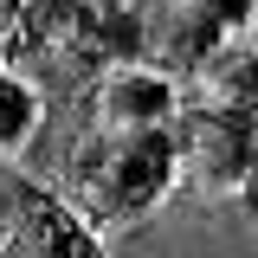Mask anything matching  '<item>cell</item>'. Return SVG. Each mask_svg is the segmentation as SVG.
<instances>
[{
	"label": "cell",
	"instance_id": "6da1fadb",
	"mask_svg": "<svg viewBox=\"0 0 258 258\" xmlns=\"http://www.w3.org/2000/svg\"><path fill=\"white\" fill-rule=\"evenodd\" d=\"M58 187L71 194L103 232L136 226V220H149L161 200L181 187V181H174V136H168V129H129V136L91 129V136L64 155Z\"/></svg>",
	"mask_w": 258,
	"mask_h": 258
},
{
	"label": "cell",
	"instance_id": "7a4b0ae2",
	"mask_svg": "<svg viewBox=\"0 0 258 258\" xmlns=\"http://www.w3.org/2000/svg\"><path fill=\"white\" fill-rule=\"evenodd\" d=\"M45 52L71 78L91 84L110 64L149 58V13L136 0H58L52 26H45Z\"/></svg>",
	"mask_w": 258,
	"mask_h": 258
},
{
	"label": "cell",
	"instance_id": "3957f363",
	"mask_svg": "<svg viewBox=\"0 0 258 258\" xmlns=\"http://www.w3.org/2000/svg\"><path fill=\"white\" fill-rule=\"evenodd\" d=\"M174 136V181L194 200H226V194L245 187L258 155V129L239 123V116H220V110H200V103H181V116L168 123Z\"/></svg>",
	"mask_w": 258,
	"mask_h": 258
},
{
	"label": "cell",
	"instance_id": "277c9868",
	"mask_svg": "<svg viewBox=\"0 0 258 258\" xmlns=\"http://www.w3.org/2000/svg\"><path fill=\"white\" fill-rule=\"evenodd\" d=\"M0 245H7L13 258H97L110 239H103V226H97L64 187L7 181V200H0Z\"/></svg>",
	"mask_w": 258,
	"mask_h": 258
},
{
	"label": "cell",
	"instance_id": "5b68a950",
	"mask_svg": "<svg viewBox=\"0 0 258 258\" xmlns=\"http://www.w3.org/2000/svg\"><path fill=\"white\" fill-rule=\"evenodd\" d=\"M181 78L155 58H129L110 64L103 78H91L84 91V129H103V136H129V129H168L181 116Z\"/></svg>",
	"mask_w": 258,
	"mask_h": 258
},
{
	"label": "cell",
	"instance_id": "8992f818",
	"mask_svg": "<svg viewBox=\"0 0 258 258\" xmlns=\"http://www.w3.org/2000/svg\"><path fill=\"white\" fill-rule=\"evenodd\" d=\"M181 91L200 110H220V116H239L258 129V39H226L213 58H200L181 78Z\"/></svg>",
	"mask_w": 258,
	"mask_h": 258
},
{
	"label": "cell",
	"instance_id": "52a82bcc",
	"mask_svg": "<svg viewBox=\"0 0 258 258\" xmlns=\"http://www.w3.org/2000/svg\"><path fill=\"white\" fill-rule=\"evenodd\" d=\"M232 32H220L194 0H161L155 13H149V58L168 64L174 78H187L200 58H213Z\"/></svg>",
	"mask_w": 258,
	"mask_h": 258
},
{
	"label": "cell",
	"instance_id": "ba28073f",
	"mask_svg": "<svg viewBox=\"0 0 258 258\" xmlns=\"http://www.w3.org/2000/svg\"><path fill=\"white\" fill-rule=\"evenodd\" d=\"M39 123H45V97H39V84H26L20 71H7V78H0V149H7V155L32 149Z\"/></svg>",
	"mask_w": 258,
	"mask_h": 258
},
{
	"label": "cell",
	"instance_id": "9c48e42d",
	"mask_svg": "<svg viewBox=\"0 0 258 258\" xmlns=\"http://www.w3.org/2000/svg\"><path fill=\"white\" fill-rule=\"evenodd\" d=\"M239 200H245V213L258 220V155H252V174H245V187H239Z\"/></svg>",
	"mask_w": 258,
	"mask_h": 258
},
{
	"label": "cell",
	"instance_id": "30bf717a",
	"mask_svg": "<svg viewBox=\"0 0 258 258\" xmlns=\"http://www.w3.org/2000/svg\"><path fill=\"white\" fill-rule=\"evenodd\" d=\"M13 7H32V13H45V20H52V7H58V0H13Z\"/></svg>",
	"mask_w": 258,
	"mask_h": 258
},
{
	"label": "cell",
	"instance_id": "8fae6325",
	"mask_svg": "<svg viewBox=\"0 0 258 258\" xmlns=\"http://www.w3.org/2000/svg\"><path fill=\"white\" fill-rule=\"evenodd\" d=\"M252 32H258V20H252Z\"/></svg>",
	"mask_w": 258,
	"mask_h": 258
}]
</instances>
